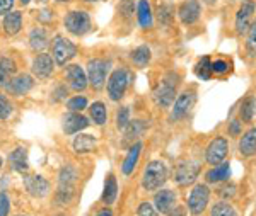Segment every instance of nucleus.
<instances>
[{"mask_svg": "<svg viewBox=\"0 0 256 216\" xmlns=\"http://www.w3.org/2000/svg\"><path fill=\"white\" fill-rule=\"evenodd\" d=\"M16 73V63L10 58H0V87H6Z\"/></svg>", "mask_w": 256, "mask_h": 216, "instance_id": "nucleus-31", "label": "nucleus"}, {"mask_svg": "<svg viewBox=\"0 0 256 216\" xmlns=\"http://www.w3.org/2000/svg\"><path fill=\"white\" fill-rule=\"evenodd\" d=\"M24 188H26L30 196L41 199L50 193V182L43 176L32 174V176L24 177Z\"/></svg>", "mask_w": 256, "mask_h": 216, "instance_id": "nucleus-15", "label": "nucleus"}, {"mask_svg": "<svg viewBox=\"0 0 256 216\" xmlns=\"http://www.w3.org/2000/svg\"><path fill=\"white\" fill-rule=\"evenodd\" d=\"M96 147H98V140H96V136H92V135H79V136H76L72 141L74 152L79 153V155L94 152L96 150Z\"/></svg>", "mask_w": 256, "mask_h": 216, "instance_id": "nucleus-23", "label": "nucleus"}, {"mask_svg": "<svg viewBox=\"0 0 256 216\" xmlns=\"http://www.w3.org/2000/svg\"><path fill=\"white\" fill-rule=\"evenodd\" d=\"M178 84H180V77L176 73H168L162 78V82L158 85V89L154 92V99L158 102V106L164 107V109H169L174 104V99L178 97L176 95Z\"/></svg>", "mask_w": 256, "mask_h": 216, "instance_id": "nucleus-2", "label": "nucleus"}, {"mask_svg": "<svg viewBox=\"0 0 256 216\" xmlns=\"http://www.w3.org/2000/svg\"><path fill=\"white\" fill-rule=\"evenodd\" d=\"M88 99L84 95H76L67 102V109L72 111V113H82L84 109H88Z\"/></svg>", "mask_w": 256, "mask_h": 216, "instance_id": "nucleus-37", "label": "nucleus"}, {"mask_svg": "<svg viewBox=\"0 0 256 216\" xmlns=\"http://www.w3.org/2000/svg\"><path fill=\"white\" fill-rule=\"evenodd\" d=\"M227 150H229V143L224 136H216L212 141L208 143L207 150H205V162L208 165H218L224 162L227 157Z\"/></svg>", "mask_w": 256, "mask_h": 216, "instance_id": "nucleus-11", "label": "nucleus"}, {"mask_svg": "<svg viewBox=\"0 0 256 216\" xmlns=\"http://www.w3.org/2000/svg\"><path fill=\"white\" fill-rule=\"evenodd\" d=\"M89 114H90V119H92L94 124L98 126H102L108 121V111H106V106L102 102H92L89 107Z\"/></svg>", "mask_w": 256, "mask_h": 216, "instance_id": "nucleus-32", "label": "nucleus"}, {"mask_svg": "<svg viewBox=\"0 0 256 216\" xmlns=\"http://www.w3.org/2000/svg\"><path fill=\"white\" fill-rule=\"evenodd\" d=\"M77 182V170L74 167H67L62 169L60 176H58V191H56V201L65 205L68 203L74 196V188H76Z\"/></svg>", "mask_w": 256, "mask_h": 216, "instance_id": "nucleus-4", "label": "nucleus"}, {"mask_svg": "<svg viewBox=\"0 0 256 216\" xmlns=\"http://www.w3.org/2000/svg\"><path fill=\"white\" fill-rule=\"evenodd\" d=\"M246 51L251 58H256V19L248 29V38H246Z\"/></svg>", "mask_w": 256, "mask_h": 216, "instance_id": "nucleus-35", "label": "nucleus"}, {"mask_svg": "<svg viewBox=\"0 0 256 216\" xmlns=\"http://www.w3.org/2000/svg\"><path fill=\"white\" fill-rule=\"evenodd\" d=\"M108 72H110V61L101 60V58H92V60H89L88 68H86V73H88V78H89V85L96 90L102 89V85L106 84Z\"/></svg>", "mask_w": 256, "mask_h": 216, "instance_id": "nucleus-7", "label": "nucleus"}, {"mask_svg": "<svg viewBox=\"0 0 256 216\" xmlns=\"http://www.w3.org/2000/svg\"><path fill=\"white\" fill-rule=\"evenodd\" d=\"M195 101H196L195 90H184V92H181L174 101V106H172L171 114H169V121H180V119H183L192 111Z\"/></svg>", "mask_w": 256, "mask_h": 216, "instance_id": "nucleus-10", "label": "nucleus"}, {"mask_svg": "<svg viewBox=\"0 0 256 216\" xmlns=\"http://www.w3.org/2000/svg\"><path fill=\"white\" fill-rule=\"evenodd\" d=\"M238 150L246 159L256 155V126L250 128L246 133H242L241 138H239Z\"/></svg>", "mask_w": 256, "mask_h": 216, "instance_id": "nucleus-20", "label": "nucleus"}, {"mask_svg": "<svg viewBox=\"0 0 256 216\" xmlns=\"http://www.w3.org/2000/svg\"><path fill=\"white\" fill-rule=\"evenodd\" d=\"M229 177H230L229 162H222V164H218V165H214V167L205 174V179H207L208 184H220V182L227 181Z\"/></svg>", "mask_w": 256, "mask_h": 216, "instance_id": "nucleus-22", "label": "nucleus"}, {"mask_svg": "<svg viewBox=\"0 0 256 216\" xmlns=\"http://www.w3.org/2000/svg\"><path fill=\"white\" fill-rule=\"evenodd\" d=\"M12 104L10 101L7 99V95L0 94V119H7L9 116L12 114Z\"/></svg>", "mask_w": 256, "mask_h": 216, "instance_id": "nucleus-39", "label": "nucleus"}, {"mask_svg": "<svg viewBox=\"0 0 256 216\" xmlns=\"http://www.w3.org/2000/svg\"><path fill=\"white\" fill-rule=\"evenodd\" d=\"M55 2H68V0H55Z\"/></svg>", "mask_w": 256, "mask_h": 216, "instance_id": "nucleus-50", "label": "nucleus"}, {"mask_svg": "<svg viewBox=\"0 0 256 216\" xmlns=\"http://www.w3.org/2000/svg\"><path fill=\"white\" fill-rule=\"evenodd\" d=\"M96 216H113V213H111V210H108V208H104V210H101Z\"/></svg>", "mask_w": 256, "mask_h": 216, "instance_id": "nucleus-46", "label": "nucleus"}, {"mask_svg": "<svg viewBox=\"0 0 256 216\" xmlns=\"http://www.w3.org/2000/svg\"><path fill=\"white\" fill-rule=\"evenodd\" d=\"M31 70L38 78H41V80H46L48 77H52L53 70H55V60H53L52 55L40 53V55L32 60Z\"/></svg>", "mask_w": 256, "mask_h": 216, "instance_id": "nucleus-16", "label": "nucleus"}, {"mask_svg": "<svg viewBox=\"0 0 256 216\" xmlns=\"http://www.w3.org/2000/svg\"><path fill=\"white\" fill-rule=\"evenodd\" d=\"M30 44H31V49L32 51H43L44 48L48 46V36H46V31L43 27H36L31 31L30 34Z\"/></svg>", "mask_w": 256, "mask_h": 216, "instance_id": "nucleus-29", "label": "nucleus"}, {"mask_svg": "<svg viewBox=\"0 0 256 216\" xmlns=\"http://www.w3.org/2000/svg\"><path fill=\"white\" fill-rule=\"evenodd\" d=\"M229 72H230V61L224 60V58H217V60L212 61V73L216 77L227 75Z\"/></svg>", "mask_w": 256, "mask_h": 216, "instance_id": "nucleus-36", "label": "nucleus"}, {"mask_svg": "<svg viewBox=\"0 0 256 216\" xmlns=\"http://www.w3.org/2000/svg\"><path fill=\"white\" fill-rule=\"evenodd\" d=\"M130 123V107H120V111L116 113V128L118 130H126Z\"/></svg>", "mask_w": 256, "mask_h": 216, "instance_id": "nucleus-38", "label": "nucleus"}, {"mask_svg": "<svg viewBox=\"0 0 256 216\" xmlns=\"http://www.w3.org/2000/svg\"><path fill=\"white\" fill-rule=\"evenodd\" d=\"M142 148H144V145L140 143V141H137V143L130 147V150H128L125 160H123V164H122V172L125 174V176L134 174V170H135V167H137V164H138Z\"/></svg>", "mask_w": 256, "mask_h": 216, "instance_id": "nucleus-21", "label": "nucleus"}, {"mask_svg": "<svg viewBox=\"0 0 256 216\" xmlns=\"http://www.w3.org/2000/svg\"><path fill=\"white\" fill-rule=\"evenodd\" d=\"M9 164L10 167L18 172H26L28 170V150L24 147H18L16 150H12V153L9 155Z\"/></svg>", "mask_w": 256, "mask_h": 216, "instance_id": "nucleus-26", "label": "nucleus"}, {"mask_svg": "<svg viewBox=\"0 0 256 216\" xmlns=\"http://www.w3.org/2000/svg\"><path fill=\"white\" fill-rule=\"evenodd\" d=\"M166 216H184V210L183 208H174V210L171 211V213H168Z\"/></svg>", "mask_w": 256, "mask_h": 216, "instance_id": "nucleus-45", "label": "nucleus"}, {"mask_svg": "<svg viewBox=\"0 0 256 216\" xmlns=\"http://www.w3.org/2000/svg\"><path fill=\"white\" fill-rule=\"evenodd\" d=\"M77 51H79V48H77L70 39L64 38V36H60V34L55 36L53 44H52V53H53L52 56L58 66L67 65L68 61L77 55Z\"/></svg>", "mask_w": 256, "mask_h": 216, "instance_id": "nucleus-5", "label": "nucleus"}, {"mask_svg": "<svg viewBox=\"0 0 256 216\" xmlns=\"http://www.w3.org/2000/svg\"><path fill=\"white\" fill-rule=\"evenodd\" d=\"M202 15V3L198 0H186L178 7V17L184 26L195 24Z\"/></svg>", "mask_w": 256, "mask_h": 216, "instance_id": "nucleus-14", "label": "nucleus"}, {"mask_svg": "<svg viewBox=\"0 0 256 216\" xmlns=\"http://www.w3.org/2000/svg\"><path fill=\"white\" fill-rule=\"evenodd\" d=\"M210 216H238V213L232 208V205H229V203H226V201H220L212 206Z\"/></svg>", "mask_w": 256, "mask_h": 216, "instance_id": "nucleus-34", "label": "nucleus"}, {"mask_svg": "<svg viewBox=\"0 0 256 216\" xmlns=\"http://www.w3.org/2000/svg\"><path fill=\"white\" fill-rule=\"evenodd\" d=\"M32 77L28 75V73H20V75H16L10 78V82L6 85V90L10 95H16V97H20V95L28 94L32 89Z\"/></svg>", "mask_w": 256, "mask_h": 216, "instance_id": "nucleus-18", "label": "nucleus"}, {"mask_svg": "<svg viewBox=\"0 0 256 216\" xmlns=\"http://www.w3.org/2000/svg\"><path fill=\"white\" fill-rule=\"evenodd\" d=\"M128 84H130V73H128V70L125 66L114 68L108 78V84H106V90H108L111 101L113 102L122 101L128 89Z\"/></svg>", "mask_w": 256, "mask_h": 216, "instance_id": "nucleus-3", "label": "nucleus"}, {"mask_svg": "<svg viewBox=\"0 0 256 216\" xmlns=\"http://www.w3.org/2000/svg\"><path fill=\"white\" fill-rule=\"evenodd\" d=\"M65 29L74 36H84L90 31V17L86 10H70L65 15Z\"/></svg>", "mask_w": 256, "mask_h": 216, "instance_id": "nucleus-8", "label": "nucleus"}, {"mask_svg": "<svg viewBox=\"0 0 256 216\" xmlns=\"http://www.w3.org/2000/svg\"><path fill=\"white\" fill-rule=\"evenodd\" d=\"M60 216H62V215H60Z\"/></svg>", "mask_w": 256, "mask_h": 216, "instance_id": "nucleus-52", "label": "nucleus"}, {"mask_svg": "<svg viewBox=\"0 0 256 216\" xmlns=\"http://www.w3.org/2000/svg\"><path fill=\"white\" fill-rule=\"evenodd\" d=\"M62 121H64L65 135H76L89 126V119L86 116H82L80 113H72V111L67 116H64Z\"/></svg>", "mask_w": 256, "mask_h": 216, "instance_id": "nucleus-19", "label": "nucleus"}, {"mask_svg": "<svg viewBox=\"0 0 256 216\" xmlns=\"http://www.w3.org/2000/svg\"><path fill=\"white\" fill-rule=\"evenodd\" d=\"M210 201V189L207 184H196L195 188L192 189L188 196V210L192 215H202L208 206Z\"/></svg>", "mask_w": 256, "mask_h": 216, "instance_id": "nucleus-9", "label": "nucleus"}, {"mask_svg": "<svg viewBox=\"0 0 256 216\" xmlns=\"http://www.w3.org/2000/svg\"><path fill=\"white\" fill-rule=\"evenodd\" d=\"M195 75L200 78V80H210L214 77L212 73V60L210 56H204L196 61L195 65Z\"/></svg>", "mask_w": 256, "mask_h": 216, "instance_id": "nucleus-33", "label": "nucleus"}, {"mask_svg": "<svg viewBox=\"0 0 256 216\" xmlns=\"http://www.w3.org/2000/svg\"><path fill=\"white\" fill-rule=\"evenodd\" d=\"M137 19L142 29H150L154 26V15H152V7L148 0H138L137 3Z\"/></svg>", "mask_w": 256, "mask_h": 216, "instance_id": "nucleus-24", "label": "nucleus"}, {"mask_svg": "<svg viewBox=\"0 0 256 216\" xmlns=\"http://www.w3.org/2000/svg\"><path fill=\"white\" fill-rule=\"evenodd\" d=\"M2 165H4V162H2V159H0V169H2Z\"/></svg>", "mask_w": 256, "mask_h": 216, "instance_id": "nucleus-51", "label": "nucleus"}, {"mask_svg": "<svg viewBox=\"0 0 256 216\" xmlns=\"http://www.w3.org/2000/svg\"><path fill=\"white\" fill-rule=\"evenodd\" d=\"M86 2H102V0H86Z\"/></svg>", "mask_w": 256, "mask_h": 216, "instance_id": "nucleus-49", "label": "nucleus"}, {"mask_svg": "<svg viewBox=\"0 0 256 216\" xmlns=\"http://www.w3.org/2000/svg\"><path fill=\"white\" fill-rule=\"evenodd\" d=\"M30 2H31V0H20V3H22V5H28Z\"/></svg>", "mask_w": 256, "mask_h": 216, "instance_id": "nucleus-48", "label": "nucleus"}, {"mask_svg": "<svg viewBox=\"0 0 256 216\" xmlns=\"http://www.w3.org/2000/svg\"><path fill=\"white\" fill-rule=\"evenodd\" d=\"M150 58H152L150 48L146 46V44H142V46L135 48L134 51L130 53L132 63H134L135 66H138V68H144V66H147L148 61H150Z\"/></svg>", "mask_w": 256, "mask_h": 216, "instance_id": "nucleus-30", "label": "nucleus"}, {"mask_svg": "<svg viewBox=\"0 0 256 216\" xmlns=\"http://www.w3.org/2000/svg\"><path fill=\"white\" fill-rule=\"evenodd\" d=\"M65 78H67L70 89L76 90V92H82V90H86L89 85L88 73H86V70L82 68L80 65L67 66V70H65Z\"/></svg>", "mask_w": 256, "mask_h": 216, "instance_id": "nucleus-13", "label": "nucleus"}, {"mask_svg": "<svg viewBox=\"0 0 256 216\" xmlns=\"http://www.w3.org/2000/svg\"><path fill=\"white\" fill-rule=\"evenodd\" d=\"M204 2H205V3H208V5H214V3H216L217 0H204Z\"/></svg>", "mask_w": 256, "mask_h": 216, "instance_id": "nucleus-47", "label": "nucleus"}, {"mask_svg": "<svg viewBox=\"0 0 256 216\" xmlns=\"http://www.w3.org/2000/svg\"><path fill=\"white\" fill-rule=\"evenodd\" d=\"M172 19V9L169 5H160L159 7V20L164 24H169Z\"/></svg>", "mask_w": 256, "mask_h": 216, "instance_id": "nucleus-41", "label": "nucleus"}, {"mask_svg": "<svg viewBox=\"0 0 256 216\" xmlns=\"http://www.w3.org/2000/svg\"><path fill=\"white\" fill-rule=\"evenodd\" d=\"M166 181H168V167L164 165V162H160V160L148 162L142 174V188L146 189L147 193L159 191L166 184Z\"/></svg>", "mask_w": 256, "mask_h": 216, "instance_id": "nucleus-1", "label": "nucleus"}, {"mask_svg": "<svg viewBox=\"0 0 256 216\" xmlns=\"http://www.w3.org/2000/svg\"><path fill=\"white\" fill-rule=\"evenodd\" d=\"M159 211L156 210L154 205H150V203H140L138 208H137V216H158Z\"/></svg>", "mask_w": 256, "mask_h": 216, "instance_id": "nucleus-40", "label": "nucleus"}, {"mask_svg": "<svg viewBox=\"0 0 256 216\" xmlns=\"http://www.w3.org/2000/svg\"><path fill=\"white\" fill-rule=\"evenodd\" d=\"M256 116V97L254 95H248L241 101L239 106V118L242 123H251Z\"/></svg>", "mask_w": 256, "mask_h": 216, "instance_id": "nucleus-27", "label": "nucleus"}, {"mask_svg": "<svg viewBox=\"0 0 256 216\" xmlns=\"http://www.w3.org/2000/svg\"><path fill=\"white\" fill-rule=\"evenodd\" d=\"M116 196H118V182H116V177L113 174H110L106 177V182H104V191H102V203L106 206L113 205L116 201Z\"/></svg>", "mask_w": 256, "mask_h": 216, "instance_id": "nucleus-28", "label": "nucleus"}, {"mask_svg": "<svg viewBox=\"0 0 256 216\" xmlns=\"http://www.w3.org/2000/svg\"><path fill=\"white\" fill-rule=\"evenodd\" d=\"M2 27H4V32H6L7 36L18 34V32L20 31V27H22V15H20V12L10 10L9 14H6L4 22H2Z\"/></svg>", "mask_w": 256, "mask_h": 216, "instance_id": "nucleus-25", "label": "nucleus"}, {"mask_svg": "<svg viewBox=\"0 0 256 216\" xmlns=\"http://www.w3.org/2000/svg\"><path fill=\"white\" fill-rule=\"evenodd\" d=\"M200 169V164L195 160H180L172 169V179L180 186H190L196 181Z\"/></svg>", "mask_w": 256, "mask_h": 216, "instance_id": "nucleus-6", "label": "nucleus"}, {"mask_svg": "<svg viewBox=\"0 0 256 216\" xmlns=\"http://www.w3.org/2000/svg\"><path fill=\"white\" fill-rule=\"evenodd\" d=\"M241 130H242V123L238 121V119H234V121L229 123V135L230 136H241Z\"/></svg>", "mask_w": 256, "mask_h": 216, "instance_id": "nucleus-43", "label": "nucleus"}, {"mask_svg": "<svg viewBox=\"0 0 256 216\" xmlns=\"http://www.w3.org/2000/svg\"><path fill=\"white\" fill-rule=\"evenodd\" d=\"M256 10V2L254 0H242L241 7L238 9L236 14V32L238 34H246L250 26L253 24V15Z\"/></svg>", "mask_w": 256, "mask_h": 216, "instance_id": "nucleus-12", "label": "nucleus"}, {"mask_svg": "<svg viewBox=\"0 0 256 216\" xmlns=\"http://www.w3.org/2000/svg\"><path fill=\"white\" fill-rule=\"evenodd\" d=\"M10 210V201L6 193H0V216H7Z\"/></svg>", "mask_w": 256, "mask_h": 216, "instance_id": "nucleus-42", "label": "nucleus"}, {"mask_svg": "<svg viewBox=\"0 0 256 216\" xmlns=\"http://www.w3.org/2000/svg\"><path fill=\"white\" fill-rule=\"evenodd\" d=\"M16 0H0V15L4 14H9L12 10V7H14Z\"/></svg>", "mask_w": 256, "mask_h": 216, "instance_id": "nucleus-44", "label": "nucleus"}, {"mask_svg": "<svg viewBox=\"0 0 256 216\" xmlns=\"http://www.w3.org/2000/svg\"><path fill=\"white\" fill-rule=\"evenodd\" d=\"M176 203H178V196L172 189H160L159 193H156V196H154L156 210L162 215L171 213V211L176 208Z\"/></svg>", "mask_w": 256, "mask_h": 216, "instance_id": "nucleus-17", "label": "nucleus"}]
</instances>
